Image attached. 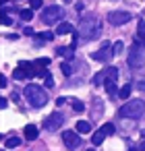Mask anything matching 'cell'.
I'll list each match as a JSON object with an SVG mask.
<instances>
[{
    "mask_svg": "<svg viewBox=\"0 0 145 151\" xmlns=\"http://www.w3.org/2000/svg\"><path fill=\"white\" fill-rule=\"evenodd\" d=\"M100 33H102L100 19L95 15H85L79 23V35L83 40H95V37H100Z\"/></svg>",
    "mask_w": 145,
    "mask_h": 151,
    "instance_id": "6da1fadb",
    "label": "cell"
},
{
    "mask_svg": "<svg viewBox=\"0 0 145 151\" xmlns=\"http://www.w3.org/2000/svg\"><path fill=\"white\" fill-rule=\"evenodd\" d=\"M64 122V116L60 114V112H52L46 120H44V128L46 130H50V132H54V130H58L60 128V124Z\"/></svg>",
    "mask_w": 145,
    "mask_h": 151,
    "instance_id": "ba28073f",
    "label": "cell"
},
{
    "mask_svg": "<svg viewBox=\"0 0 145 151\" xmlns=\"http://www.w3.org/2000/svg\"><path fill=\"white\" fill-rule=\"evenodd\" d=\"M128 21H131V15H128L126 11H110V13H108V23H110V25L120 27V25H124V23H128Z\"/></svg>",
    "mask_w": 145,
    "mask_h": 151,
    "instance_id": "8992f818",
    "label": "cell"
},
{
    "mask_svg": "<svg viewBox=\"0 0 145 151\" xmlns=\"http://www.w3.org/2000/svg\"><path fill=\"white\" fill-rule=\"evenodd\" d=\"M35 40H38V44H42V40H46V42H50V40H54V33H50V31H44V33H38V35H35Z\"/></svg>",
    "mask_w": 145,
    "mask_h": 151,
    "instance_id": "ac0fdd59",
    "label": "cell"
},
{
    "mask_svg": "<svg viewBox=\"0 0 145 151\" xmlns=\"http://www.w3.org/2000/svg\"><path fill=\"white\" fill-rule=\"evenodd\" d=\"M71 106H73L75 112H83V110H85V106H83L81 99H71Z\"/></svg>",
    "mask_w": 145,
    "mask_h": 151,
    "instance_id": "ffe728a7",
    "label": "cell"
},
{
    "mask_svg": "<svg viewBox=\"0 0 145 151\" xmlns=\"http://www.w3.org/2000/svg\"><path fill=\"white\" fill-rule=\"evenodd\" d=\"M6 106H9V99H6V97H2V99H0V108H2V110H4Z\"/></svg>",
    "mask_w": 145,
    "mask_h": 151,
    "instance_id": "83f0119b",
    "label": "cell"
},
{
    "mask_svg": "<svg viewBox=\"0 0 145 151\" xmlns=\"http://www.w3.org/2000/svg\"><path fill=\"white\" fill-rule=\"evenodd\" d=\"M102 128L106 130V134H114V124H104Z\"/></svg>",
    "mask_w": 145,
    "mask_h": 151,
    "instance_id": "cb8c5ba5",
    "label": "cell"
},
{
    "mask_svg": "<svg viewBox=\"0 0 145 151\" xmlns=\"http://www.w3.org/2000/svg\"><path fill=\"white\" fill-rule=\"evenodd\" d=\"M19 145H21V139L19 137H11V139L4 141V147H19Z\"/></svg>",
    "mask_w": 145,
    "mask_h": 151,
    "instance_id": "d6986e66",
    "label": "cell"
},
{
    "mask_svg": "<svg viewBox=\"0 0 145 151\" xmlns=\"http://www.w3.org/2000/svg\"><path fill=\"white\" fill-rule=\"evenodd\" d=\"M112 56H114V48H110V44H104L102 50H97V52L91 54V58H93L95 62H108Z\"/></svg>",
    "mask_w": 145,
    "mask_h": 151,
    "instance_id": "9c48e42d",
    "label": "cell"
},
{
    "mask_svg": "<svg viewBox=\"0 0 145 151\" xmlns=\"http://www.w3.org/2000/svg\"><path fill=\"white\" fill-rule=\"evenodd\" d=\"M40 134V128L35 124H25V141H35Z\"/></svg>",
    "mask_w": 145,
    "mask_h": 151,
    "instance_id": "8fae6325",
    "label": "cell"
},
{
    "mask_svg": "<svg viewBox=\"0 0 145 151\" xmlns=\"http://www.w3.org/2000/svg\"><path fill=\"white\" fill-rule=\"evenodd\" d=\"M106 137H108V134H106V130H104V128H100V130H95V132L91 134V143H93L95 147H100V145L106 141Z\"/></svg>",
    "mask_w": 145,
    "mask_h": 151,
    "instance_id": "7c38bea8",
    "label": "cell"
},
{
    "mask_svg": "<svg viewBox=\"0 0 145 151\" xmlns=\"http://www.w3.org/2000/svg\"><path fill=\"white\" fill-rule=\"evenodd\" d=\"M75 126H77V132H81V134H85V132H91V124H89L87 120H79Z\"/></svg>",
    "mask_w": 145,
    "mask_h": 151,
    "instance_id": "2e32d148",
    "label": "cell"
},
{
    "mask_svg": "<svg viewBox=\"0 0 145 151\" xmlns=\"http://www.w3.org/2000/svg\"><path fill=\"white\" fill-rule=\"evenodd\" d=\"M60 70H62L66 77H71V75H73V70H71V64H69V62H62V64H60Z\"/></svg>",
    "mask_w": 145,
    "mask_h": 151,
    "instance_id": "603a6c76",
    "label": "cell"
},
{
    "mask_svg": "<svg viewBox=\"0 0 145 151\" xmlns=\"http://www.w3.org/2000/svg\"><path fill=\"white\" fill-rule=\"evenodd\" d=\"M106 79H118V68L116 66H106V68H102L95 77H93V85H100V83H104Z\"/></svg>",
    "mask_w": 145,
    "mask_h": 151,
    "instance_id": "52a82bcc",
    "label": "cell"
},
{
    "mask_svg": "<svg viewBox=\"0 0 145 151\" xmlns=\"http://www.w3.org/2000/svg\"><path fill=\"white\" fill-rule=\"evenodd\" d=\"M31 17H33V9H25V11H21V19H23V21H31Z\"/></svg>",
    "mask_w": 145,
    "mask_h": 151,
    "instance_id": "7402d4cb",
    "label": "cell"
},
{
    "mask_svg": "<svg viewBox=\"0 0 145 151\" xmlns=\"http://www.w3.org/2000/svg\"><path fill=\"white\" fill-rule=\"evenodd\" d=\"M13 77H15L17 81H23V79H25V77H29V75H27V70H25L23 66H17V68L13 70Z\"/></svg>",
    "mask_w": 145,
    "mask_h": 151,
    "instance_id": "e0dca14e",
    "label": "cell"
},
{
    "mask_svg": "<svg viewBox=\"0 0 145 151\" xmlns=\"http://www.w3.org/2000/svg\"><path fill=\"white\" fill-rule=\"evenodd\" d=\"M31 9H42V0H29Z\"/></svg>",
    "mask_w": 145,
    "mask_h": 151,
    "instance_id": "d4e9b609",
    "label": "cell"
},
{
    "mask_svg": "<svg viewBox=\"0 0 145 151\" xmlns=\"http://www.w3.org/2000/svg\"><path fill=\"white\" fill-rule=\"evenodd\" d=\"M139 149H143V151H145V141H143V143L139 145Z\"/></svg>",
    "mask_w": 145,
    "mask_h": 151,
    "instance_id": "1f68e13d",
    "label": "cell"
},
{
    "mask_svg": "<svg viewBox=\"0 0 145 151\" xmlns=\"http://www.w3.org/2000/svg\"><path fill=\"white\" fill-rule=\"evenodd\" d=\"M56 54H58V56H64V58H69V60H71V58L75 56V48H73V46H69V48H58V50H56Z\"/></svg>",
    "mask_w": 145,
    "mask_h": 151,
    "instance_id": "5bb4252c",
    "label": "cell"
},
{
    "mask_svg": "<svg viewBox=\"0 0 145 151\" xmlns=\"http://www.w3.org/2000/svg\"><path fill=\"white\" fill-rule=\"evenodd\" d=\"M0 87H6V77H0Z\"/></svg>",
    "mask_w": 145,
    "mask_h": 151,
    "instance_id": "f1b7e54d",
    "label": "cell"
},
{
    "mask_svg": "<svg viewBox=\"0 0 145 151\" xmlns=\"http://www.w3.org/2000/svg\"><path fill=\"white\" fill-rule=\"evenodd\" d=\"M62 141H64V145H66L69 149H77V147L81 145V137H79L75 130H64V132H62Z\"/></svg>",
    "mask_w": 145,
    "mask_h": 151,
    "instance_id": "30bf717a",
    "label": "cell"
},
{
    "mask_svg": "<svg viewBox=\"0 0 145 151\" xmlns=\"http://www.w3.org/2000/svg\"><path fill=\"white\" fill-rule=\"evenodd\" d=\"M128 64L133 66V68H139V66H143V62H145V56H143V50H141V46H139V42L135 44V46H131V50H128Z\"/></svg>",
    "mask_w": 145,
    "mask_h": 151,
    "instance_id": "5b68a950",
    "label": "cell"
},
{
    "mask_svg": "<svg viewBox=\"0 0 145 151\" xmlns=\"http://www.w3.org/2000/svg\"><path fill=\"white\" fill-rule=\"evenodd\" d=\"M62 15H64V11L54 4V6H48L42 11V21L46 25H54V23H58V19H62Z\"/></svg>",
    "mask_w": 145,
    "mask_h": 151,
    "instance_id": "277c9868",
    "label": "cell"
},
{
    "mask_svg": "<svg viewBox=\"0 0 145 151\" xmlns=\"http://www.w3.org/2000/svg\"><path fill=\"white\" fill-rule=\"evenodd\" d=\"M145 112V101L143 99H128L122 108H120V116L124 118H141Z\"/></svg>",
    "mask_w": 145,
    "mask_h": 151,
    "instance_id": "3957f363",
    "label": "cell"
},
{
    "mask_svg": "<svg viewBox=\"0 0 145 151\" xmlns=\"http://www.w3.org/2000/svg\"><path fill=\"white\" fill-rule=\"evenodd\" d=\"M122 52V42H116L114 44V54H120Z\"/></svg>",
    "mask_w": 145,
    "mask_h": 151,
    "instance_id": "484cf974",
    "label": "cell"
},
{
    "mask_svg": "<svg viewBox=\"0 0 145 151\" xmlns=\"http://www.w3.org/2000/svg\"><path fill=\"white\" fill-rule=\"evenodd\" d=\"M128 95H131V85H124V87L118 91V97H120V99H126Z\"/></svg>",
    "mask_w": 145,
    "mask_h": 151,
    "instance_id": "44dd1931",
    "label": "cell"
},
{
    "mask_svg": "<svg viewBox=\"0 0 145 151\" xmlns=\"http://www.w3.org/2000/svg\"><path fill=\"white\" fill-rule=\"evenodd\" d=\"M104 87H106V91H108L110 95H116V93H118V89H116V81H114V79H106V81H104Z\"/></svg>",
    "mask_w": 145,
    "mask_h": 151,
    "instance_id": "9a60e30c",
    "label": "cell"
},
{
    "mask_svg": "<svg viewBox=\"0 0 145 151\" xmlns=\"http://www.w3.org/2000/svg\"><path fill=\"white\" fill-rule=\"evenodd\" d=\"M54 85V79H52V75H48L46 77V87H52Z\"/></svg>",
    "mask_w": 145,
    "mask_h": 151,
    "instance_id": "4316f807",
    "label": "cell"
},
{
    "mask_svg": "<svg viewBox=\"0 0 145 151\" xmlns=\"http://www.w3.org/2000/svg\"><path fill=\"white\" fill-rule=\"evenodd\" d=\"M139 89H143V91H145V81H139Z\"/></svg>",
    "mask_w": 145,
    "mask_h": 151,
    "instance_id": "4dcf8cb0",
    "label": "cell"
},
{
    "mask_svg": "<svg viewBox=\"0 0 145 151\" xmlns=\"http://www.w3.org/2000/svg\"><path fill=\"white\" fill-rule=\"evenodd\" d=\"M56 33L58 35H64V33H73V25L71 23H66V21H62L58 27H56Z\"/></svg>",
    "mask_w": 145,
    "mask_h": 151,
    "instance_id": "4fadbf2b",
    "label": "cell"
},
{
    "mask_svg": "<svg viewBox=\"0 0 145 151\" xmlns=\"http://www.w3.org/2000/svg\"><path fill=\"white\" fill-rule=\"evenodd\" d=\"M25 99L33 106V108H44L48 101V93L40 87V85H27L25 87Z\"/></svg>",
    "mask_w": 145,
    "mask_h": 151,
    "instance_id": "7a4b0ae2",
    "label": "cell"
},
{
    "mask_svg": "<svg viewBox=\"0 0 145 151\" xmlns=\"http://www.w3.org/2000/svg\"><path fill=\"white\" fill-rule=\"evenodd\" d=\"M25 35H33V29L31 27H25Z\"/></svg>",
    "mask_w": 145,
    "mask_h": 151,
    "instance_id": "f546056e",
    "label": "cell"
}]
</instances>
